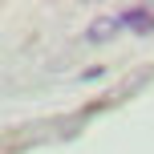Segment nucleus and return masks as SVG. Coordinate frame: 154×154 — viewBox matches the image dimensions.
I'll return each mask as SVG.
<instances>
[{"instance_id": "f257e3e1", "label": "nucleus", "mask_w": 154, "mask_h": 154, "mask_svg": "<svg viewBox=\"0 0 154 154\" xmlns=\"http://www.w3.org/2000/svg\"><path fill=\"white\" fill-rule=\"evenodd\" d=\"M118 29L138 32V37H150V32H154V8H146V4L122 8V12H118Z\"/></svg>"}, {"instance_id": "f03ea898", "label": "nucleus", "mask_w": 154, "mask_h": 154, "mask_svg": "<svg viewBox=\"0 0 154 154\" xmlns=\"http://www.w3.org/2000/svg\"><path fill=\"white\" fill-rule=\"evenodd\" d=\"M118 16H101V20H93L89 29H85V41H109V37H118Z\"/></svg>"}]
</instances>
